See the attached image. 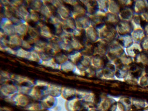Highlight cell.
I'll list each match as a JSON object with an SVG mask.
<instances>
[{"instance_id": "6da1fadb", "label": "cell", "mask_w": 148, "mask_h": 111, "mask_svg": "<svg viewBox=\"0 0 148 111\" xmlns=\"http://www.w3.org/2000/svg\"><path fill=\"white\" fill-rule=\"evenodd\" d=\"M54 97L49 95L44 98L40 103L42 108L48 109L54 106L56 103Z\"/></svg>"}, {"instance_id": "7a4b0ae2", "label": "cell", "mask_w": 148, "mask_h": 111, "mask_svg": "<svg viewBox=\"0 0 148 111\" xmlns=\"http://www.w3.org/2000/svg\"><path fill=\"white\" fill-rule=\"evenodd\" d=\"M14 101L16 103L21 106H25L28 103V99L24 95H19L14 97Z\"/></svg>"}, {"instance_id": "3957f363", "label": "cell", "mask_w": 148, "mask_h": 111, "mask_svg": "<svg viewBox=\"0 0 148 111\" xmlns=\"http://www.w3.org/2000/svg\"><path fill=\"white\" fill-rule=\"evenodd\" d=\"M130 12L127 11L121 14V16L123 18H127L129 16H130Z\"/></svg>"}, {"instance_id": "277c9868", "label": "cell", "mask_w": 148, "mask_h": 111, "mask_svg": "<svg viewBox=\"0 0 148 111\" xmlns=\"http://www.w3.org/2000/svg\"><path fill=\"white\" fill-rule=\"evenodd\" d=\"M140 24L141 26L142 27L144 28L146 25L147 23L145 21L141 20Z\"/></svg>"}, {"instance_id": "5b68a950", "label": "cell", "mask_w": 148, "mask_h": 111, "mask_svg": "<svg viewBox=\"0 0 148 111\" xmlns=\"http://www.w3.org/2000/svg\"><path fill=\"white\" fill-rule=\"evenodd\" d=\"M104 25V23H100L96 25V27L98 28H101Z\"/></svg>"}, {"instance_id": "8992f818", "label": "cell", "mask_w": 148, "mask_h": 111, "mask_svg": "<svg viewBox=\"0 0 148 111\" xmlns=\"http://www.w3.org/2000/svg\"><path fill=\"white\" fill-rule=\"evenodd\" d=\"M134 53L136 54H138L139 53V51L138 49H134Z\"/></svg>"}, {"instance_id": "52a82bcc", "label": "cell", "mask_w": 148, "mask_h": 111, "mask_svg": "<svg viewBox=\"0 0 148 111\" xmlns=\"http://www.w3.org/2000/svg\"><path fill=\"white\" fill-rule=\"evenodd\" d=\"M136 69V67L135 65H133L131 68V69L132 71Z\"/></svg>"}, {"instance_id": "ba28073f", "label": "cell", "mask_w": 148, "mask_h": 111, "mask_svg": "<svg viewBox=\"0 0 148 111\" xmlns=\"http://www.w3.org/2000/svg\"><path fill=\"white\" fill-rule=\"evenodd\" d=\"M119 43L121 45H123L124 43L122 40H119Z\"/></svg>"}, {"instance_id": "9c48e42d", "label": "cell", "mask_w": 148, "mask_h": 111, "mask_svg": "<svg viewBox=\"0 0 148 111\" xmlns=\"http://www.w3.org/2000/svg\"><path fill=\"white\" fill-rule=\"evenodd\" d=\"M138 66L141 68H143V64L141 63H139L138 64Z\"/></svg>"}]
</instances>
